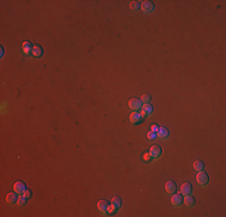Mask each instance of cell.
Instances as JSON below:
<instances>
[{"instance_id":"cell-3","label":"cell","mask_w":226,"mask_h":217,"mask_svg":"<svg viewBox=\"0 0 226 217\" xmlns=\"http://www.w3.org/2000/svg\"><path fill=\"white\" fill-rule=\"evenodd\" d=\"M209 181V176L204 173L203 170L202 171H197V175H196V182L200 184V186H206Z\"/></svg>"},{"instance_id":"cell-2","label":"cell","mask_w":226,"mask_h":217,"mask_svg":"<svg viewBox=\"0 0 226 217\" xmlns=\"http://www.w3.org/2000/svg\"><path fill=\"white\" fill-rule=\"evenodd\" d=\"M142 106H143V101L138 98H131L129 100V108L131 111H138L142 108Z\"/></svg>"},{"instance_id":"cell-17","label":"cell","mask_w":226,"mask_h":217,"mask_svg":"<svg viewBox=\"0 0 226 217\" xmlns=\"http://www.w3.org/2000/svg\"><path fill=\"white\" fill-rule=\"evenodd\" d=\"M192 166H194V169H195L196 171H202L204 169V163L202 162V161H200V159H197V161L194 162Z\"/></svg>"},{"instance_id":"cell-12","label":"cell","mask_w":226,"mask_h":217,"mask_svg":"<svg viewBox=\"0 0 226 217\" xmlns=\"http://www.w3.org/2000/svg\"><path fill=\"white\" fill-rule=\"evenodd\" d=\"M18 193L17 192H12V193H9V194L6 195V202L9 203V204H15V203H17L18 202Z\"/></svg>"},{"instance_id":"cell-25","label":"cell","mask_w":226,"mask_h":217,"mask_svg":"<svg viewBox=\"0 0 226 217\" xmlns=\"http://www.w3.org/2000/svg\"><path fill=\"white\" fill-rule=\"evenodd\" d=\"M150 159H152V156H150V153H149V152L143 154V161H144V162H149Z\"/></svg>"},{"instance_id":"cell-1","label":"cell","mask_w":226,"mask_h":217,"mask_svg":"<svg viewBox=\"0 0 226 217\" xmlns=\"http://www.w3.org/2000/svg\"><path fill=\"white\" fill-rule=\"evenodd\" d=\"M144 116L142 112H138V111H132L131 115H130V122L134 123V124H140L142 122H144Z\"/></svg>"},{"instance_id":"cell-24","label":"cell","mask_w":226,"mask_h":217,"mask_svg":"<svg viewBox=\"0 0 226 217\" xmlns=\"http://www.w3.org/2000/svg\"><path fill=\"white\" fill-rule=\"evenodd\" d=\"M23 195H25V197H27L28 199H30V198H31V195H33V192H31L30 189H28V188H27V189L24 191V193H23Z\"/></svg>"},{"instance_id":"cell-7","label":"cell","mask_w":226,"mask_h":217,"mask_svg":"<svg viewBox=\"0 0 226 217\" xmlns=\"http://www.w3.org/2000/svg\"><path fill=\"white\" fill-rule=\"evenodd\" d=\"M181 193L182 195H189L192 193V186L190 182H184L181 186Z\"/></svg>"},{"instance_id":"cell-21","label":"cell","mask_w":226,"mask_h":217,"mask_svg":"<svg viewBox=\"0 0 226 217\" xmlns=\"http://www.w3.org/2000/svg\"><path fill=\"white\" fill-rule=\"evenodd\" d=\"M117 211V209H115V206L113 205L112 203L108 205V207H107V214H110V215H113L114 212Z\"/></svg>"},{"instance_id":"cell-22","label":"cell","mask_w":226,"mask_h":217,"mask_svg":"<svg viewBox=\"0 0 226 217\" xmlns=\"http://www.w3.org/2000/svg\"><path fill=\"white\" fill-rule=\"evenodd\" d=\"M147 138L149 139V140H154L155 138H157V133H154V131H148L147 133Z\"/></svg>"},{"instance_id":"cell-26","label":"cell","mask_w":226,"mask_h":217,"mask_svg":"<svg viewBox=\"0 0 226 217\" xmlns=\"http://www.w3.org/2000/svg\"><path fill=\"white\" fill-rule=\"evenodd\" d=\"M150 128H152V131H154V133H158V130H159V126L158 124H152V127H150Z\"/></svg>"},{"instance_id":"cell-5","label":"cell","mask_w":226,"mask_h":217,"mask_svg":"<svg viewBox=\"0 0 226 217\" xmlns=\"http://www.w3.org/2000/svg\"><path fill=\"white\" fill-rule=\"evenodd\" d=\"M150 156H152V158H154V159H157L159 157H161V154H162V148L159 146V145H153L152 147H150Z\"/></svg>"},{"instance_id":"cell-20","label":"cell","mask_w":226,"mask_h":217,"mask_svg":"<svg viewBox=\"0 0 226 217\" xmlns=\"http://www.w3.org/2000/svg\"><path fill=\"white\" fill-rule=\"evenodd\" d=\"M141 7V1H131L130 2V9L131 10H138Z\"/></svg>"},{"instance_id":"cell-9","label":"cell","mask_w":226,"mask_h":217,"mask_svg":"<svg viewBox=\"0 0 226 217\" xmlns=\"http://www.w3.org/2000/svg\"><path fill=\"white\" fill-rule=\"evenodd\" d=\"M13 188H15V192H17L18 194H23L24 191L27 189V186L23 181H17L16 184H13Z\"/></svg>"},{"instance_id":"cell-11","label":"cell","mask_w":226,"mask_h":217,"mask_svg":"<svg viewBox=\"0 0 226 217\" xmlns=\"http://www.w3.org/2000/svg\"><path fill=\"white\" fill-rule=\"evenodd\" d=\"M183 203L188 206V207H192V206L196 204V199H195L191 194L185 195V198L183 199Z\"/></svg>"},{"instance_id":"cell-6","label":"cell","mask_w":226,"mask_h":217,"mask_svg":"<svg viewBox=\"0 0 226 217\" xmlns=\"http://www.w3.org/2000/svg\"><path fill=\"white\" fill-rule=\"evenodd\" d=\"M165 189H166V192L169 193V194H174L176 193V191H177V184L174 181H172V180H170L167 181L166 184H165Z\"/></svg>"},{"instance_id":"cell-14","label":"cell","mask_w":226,"mask_h":217,"mask_svg":"<svg viewBox=\"0 0 226 217\" xmlns=\"http://www.w3.org/2000/svg\"><path fill=\"white\" fill-rule=\"evenodd\" d=\"M31 54H33L34 57H41V55L44 54V48H42V46H40V45H34L33 51H31Z\"/></svg>"},{"instance_id":"cell-13","label":"cell","mask_w":226,"mask_h":217,"mask_svg":"<svg viewBox=\"0 0 226 217\" xmlns=\"http://www.w3.org/2000/svg\"><path fill=\"white\" fill-rule=\"evenodd\" d=\"M108 205H110V203H108L107 200L102 199V200H100V202L98 203V209H99L100 212L105 214V212H107V207H108Z\"/></svg>"},{"instance_id":"cell-18","label":"cell","mask_w":226,"mask_h":217,"mask_svg":"<svg viewBox=\"0 0 226 217\" xmlns=\"http://www.w3.org/2000/svg\"><path fill=\"white\" fill-rule=\"evenodd\" d=\"M111 203L115 206V209H117V210H118V209H120V207H122V204H123V202H122V199H120L119 197H113Z\"/></svg>"},{"instance_id":"cell-23","label":"cell","mask_w":226,"mask_h":217,"mask_svg":"<svg viewBox=\"0 0 226 217\" xmlns=\"http://www.w3.org/2000/svg\"><path fill=\"white\" fill-rule=\"evenodd\" d=\"M150 99H152V97H150L149 94H143V95H142V98H141V100H142L143 103H146V104L150 101Z\"/></svg>"},{"instance_id":"cell-19","label":"cell","mask_w":226,"mask_h":217,"mask_svg":"<svg viewBox=\"0 0 226 217\" xmlns=\"http://www.w3.org/2000/svg\"><path fill=\"white\" fill-rule=\"evenodd\" d=\"M27 203H28V198H27L25 195H19L17 204H18V205H21V206H24V205H27Z\"/></svg>"},{"instance_id":"cell-16","label":"cell","mask_w":226,"mask_h":217,"mask_svg":"<svg viewBox=\"0 0 226 217\" xmlns=\"http://www.w3.org/2000/svg\"><path fill=\"white\" fill-rule=\"evenodd\" d=\"M169 134H170V131H169V129H167L166 127H159V130H158L159 138L166 139V138H169Z\"/></svg>"},{"instance_id":"cell-8","label":"cell","mask_w":226,"mask_h":217,"mask_svg":"<svg viewBox=\"0 0 226 217\" xmlns=\"http://www.w3.org/2000/svg\"><path fill=\"white\" fill-rule=\"evenodd\" d=\"M171 203H172V205L176 206V207L181 206L182 204H183V197H182L181 194H177V193L172 194V198H171Z\"/></svg>"},{"instance_id":"cell-4","label":"cell","mask_w":226,"mask_h":217,"mask_svg":"<svg viewBox=\"0 0 226 217\" xmlns=\"http://www.w3.org/2000/svg\"><path fill=\"white\" fill-rule=\"evenodd\" d=\"M141 9L143 12L146 13H150L153 12L154 9H155V5L153 1H149V0H144V1H141Z\"/></svg>"},{"instance_id":"cell-10","label":"cell","mask_w":226,"mask_h":217,"mask_svg":"<svg viewBox=\"0 0 226 217\" xmlns=\"http://www.w3.org/2000/svg\"><path fill=\"white\" fill-rule=\"evenodd\" d=\"M33 45H31V42L30 41H23V43H22V50H23V53L24 54H29V53H31V51H33Z\"/></svg>"},{"instance_id":"cell-15","label":"cell","mask_w":226,"mask_h":217,"mask_svg":"<svg viewBox=\"0 0 226 217\" xmlns=\"http://www.w3.org/2000/svg\"><path fill=\"white\" fill-rule=\"evenodd\" d=\"M153 111H154V108H153V105L149 104V103L144 104V105L142 106V113H143V115H152Z\"/></svg>"}]
</instances>
